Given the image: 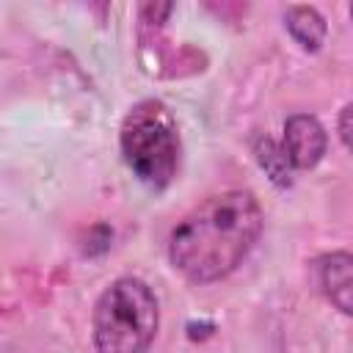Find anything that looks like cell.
<instances>
[{
	"label": "cell",
	"instance_id": "4",
	"mask_svg": "<svg viewBox=\"0 0 353 353\" xmlns=\"http://www.w3.org/2000/svg\"><path fill=\"white\" fill-rule=\"evenodd\" d=\"M281 149H284L292 168H301V171L314 168L325 154V130H323V124L309 113L290 116L287 124H284Z\"/></svg>",
	"mask_w": 353,
	"mask_h": 353
},
{
	"label": "cell",
	"instance_id": "2",
	"mask_svg": "<svg viewBox=\"0 0 353 353\" xmlns=\"http://www.w3.org/2000/svg\"><path fill=\"white\" fill-rule=\"evenodd\" d=\"M160 323L157 298L146 281L116 279L94 306L97 353H146Z\"/></svg>",
	"mask_w": 353,
	"mask_h": 353
},
{
	"label": "cell",
	"instance_id": "1",
	"mask_svg": "<svg viewBox=\"0 0 353 353\" xmlns=\"http://www.w3.org/2000/svg\"><path fill=\"white\" fill-rule=\"evenodd\" d=\"M262 234V207L245 190H226L199 204L171 232L168 259L193 284L234 273Z\"/></svg>",
	"mask_w": 353,
	"mask_h": 353
},
{
	"label": "cell",
	"instance_id": "6",
	"mask_svg": "<svg viewBox=\"0 0 353 353\" xmlns=\"http://www.w3.org/2000/svg\"><path fill=\"white\" fill-rule=\"evenodd\" d=\"M284 25H287L290 36L309 52H317L325 41V33H328L325 19L312 6H290L284 11Z\"/></svg>",
	"mask_w": 353,
	"mask_h": 353
},
{
	"label": "cell",
	"instance_id": "5",
	"mask_svg": "<svg viewBox=\"0 0 353 353\" xmlns=\"http://www.w3.org/2000/svg\"><path fill=\"white\" fill-rule=\"evenodd\" d=\"M314 279L320 292L342 314L353 312V256L347 251H334L314 259Z\"/></svg>",
	"mask_w": 353,
	"mask_h": 353
},
{
	"label": "cell",
	"instance_id": "8",
	"mask_svg": "<svg viewBox=\"0 0 353 353\" xmlns=\"http://www.w3.org/2000/svg\"><path fill=\"white\" fill-rule=\"evenodd\" d=\"M350 113H353L350 105H345L342 113H339V138H342V146L345 149H350Z\"/></svg>",
	"mask_w": 353,
	"mask_h": 353
},
{
	"label": "cell",
	"instance_id": "3",
	"mask_svg": "<svg viewBox=\"0 0 353 353\" xmlns=\"http://www.w3.org/2000/svg\"><path fill=\"white\" fill-rule=\"evenodd\" d=\"M121 154L132 174L154 188L163 190L171 185L179 168V132L176 121L168 108L157 99H143L121 121Z\"/></svg>",
	"mask_w": 353,
	"mask_h": 353
},
{
	"label": "cell",
	"instance_id": "7",
	"mask_svg": "<svg viewBox=\"0 0 353 353\" xmlns=\"http://www.w3.org/2000/svg\"><path fill=\"white\" fill-rule=\"evenodd\" d=\"M254 152H256L259 165L270 174V179H273L279 188L292 185V165H290V160H287V154H284V149H281L279 143H273L270 138H259V141L254 143Z\"/></svg>",
	"mask_w": 353,
	"mask_h": 353
}]
</instances>
